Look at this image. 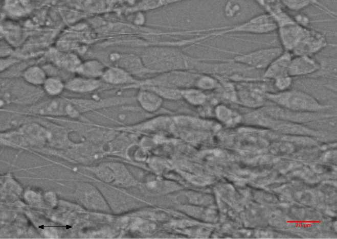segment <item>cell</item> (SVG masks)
Segmentation results:
<instances>
[{
    "mask_svg": "<svg viewBox=\"0 0 337 239\" xmlns=\"http://www.w3.org/2000/svg\"><path fill=\"white\" fill-rule=\"evenodd\" d=\"M101 84L98 79H92L79 76L70 79L65 87L72 91L78 93L92 92L98 89Z\"/></svg>",
    "mask_w": 337,
    "mask_h": 239,
    "instance_id": "obj_14",
    "label": "cell"
},
{
    "mask_svg": "<svg viewBox=\"0 0 337 239\" xmlns=\"http://www.w3.org/2000/svg\"><path fill=\"white\" fill-rule=\"evenodd\" d=\"M42 85L44 91L51 95H58L65 87V83L62 79L55 76L47 78Z\"/></svg>",
    "mask_w": 337,
    "mask_h": 239,
    "instance_id": "obj_19",
    "label": "cell"
},
{
    "mask_svg": "<svg viewBox=\"0 0 337 239\" xmlns=\"http://www.w3.org/2000/svg\"><path fill=\"white\" fill-rule=\"evenodd\" d=\"M241 7L236 1H229L225 5L224 13L228 18H234L240 13Z\"/></svg>",
    "mask_w": 337,
    "mask_h": 239,
    "instance_id": "obj_23",
    "label": "cell"
},
{
    "mask_svg": "<svg viewBox=\"0 0 337 239\" xmlns=\"http://www.w3.org/2000/svg\"><path fill=\"white\" fill-rule=\"evenodd\" d=\"M23 77L27 83L33 86L42 85L47 78L45 70L36 65L27 68L24 72Z\"/></svg>",
    "mask_w": 337,
    "mask_h": 239,
    "instance_id": "obj_17",
    "label": "cell"
},
{
    "mask_svg": "<svg viewBox=\"0 0 337 239\" xmlns=\"http://www.w3.org/2000/svg\"><path fill=\"white\" fill-rule=\"evenodd\" d=\"M292 57L293 55L290 52L284 50L264 69L263 78L274 80L280 77L289 76L288 68Z\"/></svg>",
    "mask_w": 337,
    "mask_h": 239,
    "instance_id": "obj_10",
    "label": "cell"
},
{
    "mask_svg": "<svg viewBox=\"0 0 337 239\" xmlns=\"http://www.w3.org/2000/svg\"><path fill=\"white\" fill-rule=\"evenodd\" d=\"M106 67L97 60H89L82 62L76 73L79 76L92 79L101 78Z\"/></svg>",
    "mask_w": 337,
    "mask_h": 239,
    "instance_id": "obj_15",
    "label": "cell"
},
{
    "mask_svg": "<svg viewBox=\"0 0 337 239\" xmlns=\"http://www.w3.org/2000/svg\"><path fill=\"white\" fill-rule=\"evenodd\" d=\"M277 30V26L267 13L261 14L242 23L231 27H224L212 32L213 36L232 33H245L253 34H265Z\"/></svg>",
    "mask_w": 337,
    "mask_h": 239,
    "instance_id": "obj_4",
    "label": "cell"
},
{
    "mask_svg": "<svg viewBox=\"0 0 337 239\" xmlns=\"http://www.w3.org/2000/svg\"><path fill=\"white\" fill-rule=\"evenodd\" d=\"M279 27L294 21L293 18L286 12L281 1H256Z\"/></svg>",
    "mask_w": 337,
    "mask_h": 239,
    "instance_id": "obj_11",
    "label": "cell"
},
{
    "mask_svg": "<svg viewBox=\"0 0 337 239\" xmlns=\"http://www.w3.org/2000/svg\"><path fill=\"white\" fill-rule=\"evenodd\" d=\"M283 51L279 46L263 48L245 53H236L232 59L226 60L253 69H265Z\"/></svg>",
    "mask_w": 337,
    "mask_h": 239,
    "instance_id": "obj_5",
    "label": "cell"
},
{
    "mask_svg": "<svg viewBox=\"0 0 337 239\" xmlns=\"http://www.w3.org/2000/svg\"><path fill=\"white\" fill-rule=\"evenodd\" d=\"M266 99L275 105L298 112H321L329 107L301 90L288 89L277 92H267Z\"/></svg>",
    "mask_w": 337,
    "mask_h": 239,
    "instance_id": "obj_2",
    "label": "cell"
},
{
    "mask_svg": "<svg viewBox=\"0 0 337 239\" xmlns=\"http://www.w3.org/2000/svg\"><path fill=\"white\" fill-rule=\"evenodd\" d=\"M140 57L152 74L175 70L196 71L202 59L191 57L174 46L153 45L146 47Z\"/></svg>",
    "mask_w": 337,
    "mask_h": 239,
    "instance_id": "obj_1",
    "label": "cell"
},
{
    "mask_svg": "<svg viewBox=\"0 0 337 239\" xmlns=\"http://www.w3.org/2000/svg\"><path fill=\"white\" fill-rule=\"evenodd\" d=\"M101 78L107 83L113 85H126V87L135 85L140 81L117 66L106 67Z\"/></svg>",
    "mask_w": 337,
    "mask_h": 239,
    "instance_id": "obj_12",
    "label": "cell"
},
{
    "mask_svg": "<svg viewBox=\"0 0 337 239\" xmlns=\"http://www.w3.org/2000/svg\"><path fill=\"white\" fill-rule=\"evenodd\" d=\"M214 111L215 115L223 120H231L240 116L236 111L223 104L217 105Z\"/></svg>",
    "mask_w": 337,
    "mask_h": 239,
    "instance_id": "obj_22",
    "label": "cell"
},
{
    "mask_svg": "<svg viewBox=\"0 0 337 239\" xmlns=\"http://www.w3.org/2000/svg\"><path fill=\"white\" fill-rule=\"evenodd\" d=\"M294 21L300 26L308 28L307 26L310 23L311 20L306 15L299 13L294 16Z\"/></svg>",
    "mask_w": 337,
    "mask_h": 239,
    "instance_id": "obj_25",
    "label": "cell"
},
{
    "mask_svg": "<svg viewBox=\"0 0 337 239\" xmlns=\"http://www.w3.org/2000/svg\"><path fill=\"white\" fill-rule=\"evenodd\" d=\"M308 29L300 26L295 21L278 27V36L283 50L291 53L305 36Z\"/></svg>",
    "mask_w": 337,
    "mask_h": 239,
    "instance_id": "obj_6",
    "label": "cell"
},
{
    "mask_svg": "<svg viewBox=\"0 0 337 239\" xmlns=\"http://www.w3.org/2000/svg\"><path fill=\"white\" fill-rule=\"evenodd\" d=\"M119 66L134 77H141L152 74L145 66L140 56L133 54L124 53L118 54L116 59Z\"/></svg>",
    "mask_w": 337,
    "mask_h": 239,
    "instance_id": "obj_9",
    "label": "cell"
},
{
    "mask_svg": "<svg viewBox=\"0 0 337 239\" xmlns=\"http://www.w3.org/2000/svg\"><path fill=\"white\" fill-rule=\"evenodd\" d=\"M320 68L321 64L311 56L296 55L291 59L288 75L291 77L302 76L312 74Z\"/></svg>",
    "mask_w": 337,
    "mask_h": 239,
    "instance_id": "obj_8",
    "label": "cell"
},
{
    "mask_svg": "<svg viewBox=\"0 0 337 239\" xmlns=\"http://www.w3.org/2000/svg\"><path fill=\"white\" fill-rule=\"evenodd\" d=\"M220 86L218 81L211 75L200 74L196 80L195 87L204 91L214 90Z\"/></svg>",
    "mask_w": 337,
    "mask_h": 239,
    "instance_id": "obj_20",
    "label": "cell"
},
{
    "mask_svg": "<svg viewBox=\"0 0 337 239\" xmlns=\"http://www.w3.org/2000/svg\"><path fill=\"white\" fill-rule=\"evenodd\" d=\"M292 83V77L289 76H284L274 80V86L279 91L289 89Z\"/></svg>",
    "mask_w": 337,
    "mask_h": 239,
    "instance_id": "obj_24",
    "label": "cell"
},
{
    "mask_svg": "<svg viewBox=\"0 0 337 239\" xmlns=\"http://www.w3.org/2000/svg\"><path fill=\"white\" fill-rule=\"evenodd\" d=\"M200 74L191 70H175L157 74L156 76L143 80L133 87L146 85H161L183 89L195 87L197 79Z\"/></svg>",
    "mask_w": 337,
    "mask_h": 239,
    "instance_id": "obj_3",
    "label": "cell"
},
{
    "mask_svg": "<svg viewBox=\"0 0 337 239\" xmlns=\"http://www.w3.org/2000/svg\"><path fill=\"white\" fill-rule=\"evenodd\" d=\"M140 88L150 90L158 94L163 100L177 101L182 99L181 89L161 85H146L139 87Z\"/></svg>",
    "mask_w": 337,
    "mask_h": 239,
    "instance_id": "obj_18",
    "label": "cell"
},
{
    "mask_svg": "<svg viewBox=\"0 0 337 239\" xmlns=\"http://www.w3.org/2000/svg\"><path fill=\"white\" fill-rule=\"evenodd\" d=\"M281 2L283 6L294 11H299L310 5H316L317 7H320L321 5V3L317 1L283 0Z\"/></svg>",
    "mask_w": 337,
    "mask_h": 239,
    "instance_id": "obj_21",
    "label": "cell"
},
{
    "mask_svg": "<svg viewBox=\"0 0 337 239\" xmlns=\"http://www.w3.org/2000/svg\"><path fill=\"white\" fill-rule=\"evenodd\" d=\"M136 100L141 109L149 113L159 111L164 102V100L154 92L142 88H140L137 92Z\"/></svg>",
    "mask_w": 337,
    "mask_h": 239,
    "instance_id": "obj_13",
    "label": "cell"
},
{
    "mask_svg": "<svg viewBox=\"0 0 337 239\" xmlns=\"http://www.w3.org/2000/svg\"><path fill=\"white\" fill-rule=\"evenodd\" d=\"M181 91L182 99L192 106H202L207 100L205 92L195 87L183 89Z\"/></svg>",
    "mask_w": 337,
    "mask_h": 239,
    "instance_id": "obj_16",
    "label": "cell"
},
{
    "mask_svg": "<svg viewBox=\"0 0 337 239\" xmlns=\"http://www.w3.org/2000/svg\"><path fill=\"white\" fill-rule=\"evenodd\" d=\"M329 44L325 37L321 33L308 29L301 41L292 52L295 55H308L318 53Z\"/></svg>",
    "mask_w": 337,
    "mask_h": 239,
    "instance_id": "obj_7",
    "label": "cell"
}]
</instances>
